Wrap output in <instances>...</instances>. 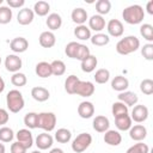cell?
Wrapping results in <instances>:
<instances>
[{
  "mask_svg": "<svg viewBox=\"0 0 153 153\" xmlns=\"http://www.w3.org/2000/svg\"><path fill=\"white\" fill-rule=\"evenodd\" d=\"M122 18L127 24H130V25L140 24L145 18V10L140 5H130L123 10Z\"/></svg>",
  "mask_w": 153,
  "mask_h": 153,
  "instance_id": "6da1fadb",
  "label": "cell"
},
{
  "mask_svg": "<svg viewBox=\"0 0 153 153\" xmlns=\"http://www.w3.org/2000/svg\"><path fill=\"white\" fill-rule=\"evenodd\" d=\"M140 48V39L136 36H126L116 43V51L120 55H129Z\"/></svg>",
  "mask_w": 153,
  "mask_h": 153,
  "instance_id": "7a4b0ae2",
  "label": "cell"
},
{
  "mask_svg": "<svg viewBox=\"0 0 153 153\" xmlns=\"http://www.w3.org/2000/svg\"><path fill=\"white\" fill-rule=\"evenodd\" d=\"M6 105H7V109L13 114H17L20 110H23V108L25 105V100H24L22 92L19 90L8 91V93L6 96Z\"/></svg>",
  "mask_w": 153,
  "mask_h": 153,
  "instance_id": "3957f363",
  "label": "cell"
},
{
  "mask_svg": "<svg viewBox=\"0 0 153 153\" xmlns=\"http://www.w3.org/2000/svg\"><path fill=\"white\" fill-rule=\"evenodd\" d=\"M56 115L54 112H39L38 114V122L37 128L43 129L44 131L49 133L55 129L56 126Z\"/></svg>",
  "mask_w": 153,
  "mask_h": 153,
  "instance_id": "277c9868",
  "label": "cell"
},
{
  "mask_svg": "<svg viewBox=\"0 0 153 153\" xmlns=\"http://www.w3.org/2000/svg\"><path fill=\"white\" fill-rule=\"evenodd\" d=\"M92 143V136L88 133H80L72 141V149L75 153L85 152Z\"/></svg>",
  "mask_w": 153,
  "mask_h": 153,
  "instance_id": "5b68a950",
  "label": "cell"
},
{
  "mask_svg": "<svg viewBox=\"0 0 153 153\" xmlns=\"http://www.w3.org/2000/svg\"><path fill=\"white\" fill-rule=\"evenodd\" d=\"M148 115H149V111H148V108L146 105L136 104L133 106L130 118H131V121H134L136 123H142L148 118Z\"/></svg>",
  "mask_w": 153,
  "mask_h": 153,
  "instance_id": "8992f818",
  "label": "cell"
},
{
  "mask_svg": "<svg viewBox=\"0 0 153 153\" xmlns=\"http://www.w3.org/2000/svg\"><path fill=\"white\" fill-rule=\"evenodd\" d=\"M5 67H6V69L8 71V72H11V73H17V72H19V69L22 68V66H23V61H22V59L18 56V55H16V54H10V55H7L6 57H5Z\"/></svg>",
  "mask_w": 153,
  "mask_h": 153,
  "instance_id": "52a82bcc",
  "label": "cell"
},
{
  "mask_svg": "<svg viewBox=\"0 0 153 153\" xmlns=\"http://www.w3.org/2000/svg\"><path fill=\"white\" fill-rule=\"evenodd\" d=\"M94 93V85L91 81H85V80H79L74 94H78L80 97H91Z\"/></svg>",
  "mask_w": 153,
  "mask_h": 153,
  "instance_id": "ba28073f",
  "label": "cell"
},
{
  "mask_svg": "<svg viewBox=\"0 0 153 153\" xmlns=\"http://www.w3.org/2000/svg\"><path fill=\"white\" fill-rule=\"evenodd\" d=\"M16 137H17V141L19 143H22L26 149L31 148L32 145H33V136H32V133L30 131V129L27 128H23V129H19L16 134Z\"/></svg>",
  "mask_w": 153,
  "mask_h": 153,
  "instance_id": "9c48e42d",
  "label": "cell"
},
{
  "mask_svg": "<svg viewBox=\"0 0 153 153\" xmlns=\"http://www.w3.org/2000/svg\"><path fill=\"white\" fill-rule=\"evenodd\" d=\"M106 30H108V36L112 37H121L124 32V26L123 23L118 19H110L106 24Z\"/></svg>",
  "mask_w": 153,
  "mask_h": 153,
  "instance_id": "30bf717a",
  "label": "cell"
},
{
  "mask_svg": "<svg viewBox=\"0 0 153 153\" xmlns=\"http://www.w3.org/2000/svg\"><path fill=\"white\" fill-rule=\"evenodd\" d=\"M53 143H54V137L50 134H48L47 131L38 134L35 139V145L37 146V148L39 151H45V149L50 148L53 146Z\"/></svg>",
  "mask_w": 153,
  "mask_h": 153,
  "instance_id": "8fae6325",
  "label": "cell"
},
{
  "mask_svg": "<svg viewBox=\"0 0 153 153\" xmlns=\"http://www.w3.org/2000/svg\"><path fill=\"white\" fill-rule=\"evenodd\" d=\"M129 136L131 140L134 141H143L147 136V129L143 124H135V126H131L130 129H129Z\"/></svg>",
  "mask_w": 153,
  "mask_h": 153,
  "instance_id": "7c38bea8",
  "label": "cell"
},
{
  "mask_svg": "<svg viewBox=\"0 0 153 153\" xmlns=\"http://www.w3.org/2000/svg\"><path fill=\"white\" fill-rule=\"evenodd\" d=\"M33 18H35V13L29 7H24V8L19 10V12L17 14V22H18V24L24 25V26L31 24L33 22Z\"/></svg>",
  "mask_w": 153,
  "mask_h": 153,
  "instance_id": "4fadbf2b",
  "label": "cell"
},
{
  "mask_svg": "<svg viewBox=\"0 0 153 153\" xmlns=\"http://www.w3.org/2000/svg\"><path fill=\"white\" fill-rule=\"evenodd\" d=\"M29 48V42L24 37H16L10 42V49L16 54H22Z\"/></svg>",
  "mask_w": 153,
  "mask_h": 153,
  "instance_id": "5bb4252c",
  "label": "cell"
},
{
  "mask_svg": "<svg viewBox=\"0 0 153 153\" xmlns=\"http://www.w3.org/2000/svg\"><path fill=\"white\" fill-rule=\"evenodd\" d=\"M117 98H118V102H122L128 108L136 105L137 102H139L137 94L135 92H131V91H128V90L127 91H123V92H120L118 96H117Z\"/></svg>",
  "mask_w": 153,
  "mask_h": 153,
  "instance_id": "9a60e30c",
  "label": "cell"
},
{
  "mask_svg": "<svg viewBox=\"0 0 153 153\" xmlns=\"http://www.w3.org/2000/svg\"><path fill=\"white\" fill-rule=\"evenodd\" d=\"M78 115L81 118H91L94 115V105L88 100H84L78 105Z\"/></svg>",
  "mask_w": 153,
  "mask_h": 153,
  "instance_id": "2e32d148",
  "label": "cell"
},
{
  "mask_svg": "<svg viewBox=\"0 0 153 153\" xmlns=\"http://www.w3.org/2000/svg\"><path fill=\"white\" fill-rule=\"evenodd\" d=\"M92 127L97 133H105L110 128V121H109V118L106 116L98 115V116H96L93 118Z\"/></svg>",
  "mask_w": 153,
  "mask_h": 153,
  "instance_id": "e0dca14e",
  "label": "cell"
},
{
  "mask_svg": "<svg viewBox=\"0 0 153 153\" xmlns=\"http://www.w3.org/2000/svg\"><path fill=\"white\" fill-rule=\"evenodd\" d=\"M105 26H106L105 19H104V17H102L99 14H93L88 19V29L96 31V33L97 32H100L102 30H104Z\"/></svg>",
  "mask_w": 153,
  "mask_h": 153,
  "instance_id": "ac0fdd59",
  "label": "cell"
},
{
  "mask_svg": "<svg viewBox=\"0 0 153 153\" xmlns=\"http://www.w3.org/2000/svg\"><path fill=\"white\" fill-rule=\"evenodd\" d=\"M104 142L109 146H118L122 142V135L118 130L109 129L104 134Z\"/></svg>",
  "mask_w": 153,
  "mask_h": 153,
  "instance_id": "d6986e66",
  "label": "cell"
},
{
  "mask_svg": "<svg viewBox=\"0 0 153 153\" xmlns=\"http://www.w3.org/2000/svg\"><path fill=\"white\" fill-rule=\"evenodd\" d=\"M71 18L73 23H75L76 25H85V23L88 20V14L86 10H84L82 7H76L72 11Z\"/></svg>",
  "mask_w": 153,
  "mask_h": 153,
  "instance_id": "ffe728a7",
  "label": "cell"
},
{
  "mask_svg": "<svg viewBox=\"0 0 153 153\" xmlns=\"http://www.w3.org/2000/svg\"><path fill=\"white\" fill-rule=\"evenodd\" d=\"M39 44L43 48H53L56 43V37L53 31H43L38 37Z\"/></svg>",
  "mask_w": 153,
  "mask_h": 153,
  "instance_id": "44dd1931",
  "label": "cell"
},
{
  "mask_svg": "<svg viewBox=\"0 0 153 153\" xmlns=\"http://www.w3.org/2000/svg\"><path fill=\"white\" fill-rule=\"evenodd\" d=\"M31 97L36 100V102H45L49 99L50 97V92L45 88V87H42V86H35L32 87L31 90Z\"/></svg>",
  "mask_w": 153,
  "mask_h": 153,
  "instance_id": "7402d4cb",
  "label": "cell"
},
{
  "mask_svg": "<svg viewBox=\"0 0 153 153\" xmlns=\"http://www.w3.org/2000/svg\"><path fill=\"white\" fill-rule=\"evenodd\" d=\"M133 121L130 118V116L128 114H124V115H120L117 117H115V124H116V128L121 131H126V130H129L130 127L133 126L131 124Z\"/></svg>",
  "mask_w": 153,
  "mask_h": 153,
  "instance_id": "603a6c76",
  "label": "cell"
},
{
  "mask_svg": "<svg viewBox=\"0 0 153 153\" xmlns=\"http://www.w3.org/2000/svg\"><path fill=\"white\" fill-rule=\"evenodd\" d=\"M111 87L117 92L127 91V88L129 87V80L123 75H116L111 80Z\"/></svg>",
  "mask_w": 153,
  "mask_h": 153,
  "instance_id": "cb8c5ba5",
  "label": "cell"
},
{
  "mask_svg": "<svg viewBox=\"0 0 153 153\" xmlns=\"http://www.w3.org/2000/svg\"><path fill=\"white\" fill-rule=\"evenodd\" d=\"M45 24H47L49 31H55V30H57V29L61 27V25H62V18H61V16L59 13H50L47 17Z\"/></svg>",
  "mask_w": 153,
  "mask_h": 153,
  "instance_id": "d4e9b609",
  "label": "cell"
},
{
  "mask_svg": "<svg viewBox=\"0 0 153 153\" xmlns=\"http://www.w3.org/2000/svg\"><path fill=\"white\" fill-rule=\"evenodd\" d=\"M35 73L37 76L39 78H49L50 75H53L51 73V67L50 63L47 61H41L36 65L35 67Z\"/></svg>",
  "mask_w": 153,
  "mask_h": 153,
  "instance_id": "484cf974",
  "label": "cell"
},
{
  "mask_svg": "<svg viewBox=\"0 0 153 153\" xmlns=\"http://www.w3.org/2000/svg\"><path fill=\"white\" fill-rule=\"evenodd\" d=\"M97 65H98L97 57L91 54L88 57H86L85 60L81 61V71L85 72V73H91V72H93L96 69Z\"/></svg>",
  "mask_w": 153,
  "mask_h": 153,
  "instance_id": "4316f807",
  "label": "cell"
},
{
  "mask_svg": "<svg viewBox=\"0 0 153 153\" xmlns=\"http://www.w3.org/2000/svg\"><path fill=\"white\" fill-rule=\"evenodd\" d=\"M32 11H33V13L37 14L38 17H44V16H47V14L49 13V11H50V5H49V2H47V1L39 0V1L35 2Z\"/></svg>",
  "mask_w": 153,
  "mask_h": 153,
  "instance_id": "83f0119b",
  "label": "cell"
},
{
  "mask_svg": "<svg viewBox=\"0 0 153 153\" xmlns=\"http://www.w3.org/2000/svg\"><path fill=\"white\" fill-rule=\"evenodd\" d=\"M74 36L80 41H87L91 38V30L86 25H76L74 29Z\"/></svg>",
  "mask_w": 153,
  "mask_h": 153,
  "instance_id": "f1b7e54d",
  "label": "cell"
},
{
  "mask_svg": "<svg viewBox=\"0 0 153 153\" xmlns=\"http://www.w3.org/2000/svg\"><path fill=\"white\" fill-rule=\"evenodd\" d=\"M90 41H91V43H92L93 45H97V47H104V45L109 44V42H110V37H109L106 33L97 32V33H94L93 36H91Z\"/></svg>",
  "mask_w": 153,
  "mask_h": 153,
  "instance_id": "f546056e",
  "label": "cell"
},
{
  "mask_svg": "<svg viewBox=\"0 0 153 153\" xmlns=\"http://www.w3.org/2000/svg\"><path fill=\"white\" fill-rule=\"evenodd\" d=\"M79 78L74 74H71L67 76V79L65 80V91L68 93V94H74L75 92V87L79 82Z\"/></svg>",
  "mask_w": 153,
  "mask_h": 153,
  "instance_id": "4dcf8cb0",
  "label": "cell"
},
{
  "mask_svg": "<svg viewBox=\"0 0 153 153\" xmlns=\"http://www.w3.org/2000/svg\"><path fill=\"white\" fill-rule=\"evenodd\" d=\"M72 139V133L67 128H60L55 131V140L60 143H67Z\"/></svg>",
  "mask_w": 153,
  "mask_h": 153,
  "instance_id": "1f68e13d",
  "label": "cell"
},
{
  "mask_svg": "<svg viewBox=\"0 0 153 153\" xmlns=\"http://www.w3.org/2000/svg\"><path fill=\"white\" fill-rule=\"evenodd\" d=\"M93 79L97 84H106L110 79V72L106 68H99L96 71Z\"/></svg>",
  "mask_w": 153,
  "mask_h": 153,
  "instance_id": "d6a6232c",
  "label": "cell"
},
{
  "mask_svg": "<svg viewBox=\"0 0 153 153\" xmlns=\"http://www.w3.org/2000/svg\"><path fill=\"white\" fill-rule=\"evenodd\" d=\"M50 67H51L53 75H56V76H61L66 72V65L61 60H54L53 62H50Z\"/></svg>",
  "mask_w": 153,
  "mask_h": 153,
  "instance_id": "836d02e7",
  "label": "cell"
},
{
  "mask_svg": "<svg viewBox=\"0 0 153 153\" xmlns=\"http://www.w3.org/2000/svg\"><path fill=\"white\" fill-rule=\"evenodd\" d=\"M111 10V2L109 0H98L96 2V11H97V14L99 16H105L110 12Z\"/></svg>",
  "mask_w": 153,
  "mask_h": 153,
  "instance_id": "e575fe53",
  "label": "cell"
},
{
  "mask_svg": "<svg viewBox=\"0 0 153 153\" xmlns=\"http://www.w3.org/2000/svg\"><path fill=\"white\" fill-rule=\"evenodd\" d=\"M24 124L29 129H35L37 128V122H38V114L37 112H27L24 116Z\"/></svg>",
  "mask_w": 153,
  "mask_h": 153,
  "instance_id": "d590c367",
  "label": "cell"
},
{
  "mask_svg": "<svg viewBox=\"0 0 153 153\" xmlns=\"http://www.w3.org/2000/svg\"><path fill=\"white\" fill-rule=\"evenodd\" d=\"M12 10L8 6H0V24H8L12 20Z\"/></svg>",
  "mask_w": 153,
  "mask_h": 153,
  "instance_id": "8d00e7d4",
  "label": "cell"
},
{
  "mask_svg": "<svg viewBox=\"0 0 153 153\" xmlns=\"http://www.w3.org/2000/svg\"><path fill=\"white\" fill-rule=\"evenodd\" d=\"M11 82L13 86H17V87H23L26 85L27 82V79H26V75L22 72H17V73H13V75L11 76Z\"/></svg>",
  "mask_w": 153,
  "mask_h": 153,
  "instance_id": "74e56055",
  "label": "cell"
},
{
  "mask_svg": "<svg viewBox=\"0 0 153 153\" xmlns=\"http://www.w3.org/2000/svg\"><path fill=\"white\" fill-rule=\"evenodd\" d=\"M128 106L126 104H123L122 102H115L111 106V114L114 117H117L120 115H124V114H128Z\"/></svg>",
  "mask_w": 153,
  "mask_h": 153,
  "instance_id": "f35d334b",
  "label": "cell"
},
{
  "mask_svg": "<svg viewBox=\"0 0 153 153\" xmlns=\"http://www.w3.org/2000/svg\"><path fill=\"white\" fill-rule=\"evenodd\" d=\"M14 137V133L10 127H0V142H11Z\"/></svg>",
  "mask_w": 153,
  "mask_h": 153,
  "instance_id": "ab89813d",
  "label": "cell"
},
{
  "mask_svg": "<svg viewBox=\"0 0 153 153\" xmlns=\"http://www.w3.org/2000/svg\"><path fill=\"white\" fill-rule=\"evenodd\" d=\"M91 55V51H90V48L86 45V44H82V43H79L78 45V49H76V53H75V57L76 60H79L80 62L82 60H85L86 57H88Z\"/></svg>",
  "mask_w": 153,
  "mask_h": 153,
  "instance_id": "60d3db41",
  "label": "cell"
},
{
  "mask_svg": "<svg viewBox=\"0 0 153 153\" xmlns=\"http://www.w3.org/2000/svg\"><path fill=\"white\" fill-rule=\"evenodd\" d=\"M140 35L146 39V41H148L149 43L153 41V26L151 25V24H148V23H146V24H142L141 26H140Z\"/></svg>",
  "mask_w": 153,
  "mask_h": 153,
  "instance_id": "b9f144b4",
  "label": "cell"
},
{
  "mask_svg": "<svg viewBox=\"0 0 153 153\" xmlns=\"http://www.w3.org/2000/svg\"><path fill=\"white\" fill-rule=\"evenodd\" d=\"M126 153H149V147L147 143H143L142 141H140L130 146Z\"/></svg>",
  "mask_w": 153,
  "mask_h": 153,
  "instance_id": "7bdbcfd3",
  "label": "cell"
},
{
  "mask_svg": "<svg viewBox=\"0 0 153 153\" xmlns=\"http://www.w3.org/2000/svg\"><path fill=\"white\" fill-rule=\"evenodd\" d=\"M140 91L146 96H151L153 93V80L148 78L143 79L140 82Z\"/></svg>",
  "mask_w": 153,
  "mask_h": 153,
  "instance_id": "ee69618b",
  "label": "cell"
},
{
  "mask_svg": "<svg viewBox=\"0 0 153 153\" xmlns=\"http://www.w3.org/2000/svg\"><path fill=\"white\" fill-rule=\"evenodd\" d=\"M78 45H79V43H78V42H75V41L69 42V43L66 45V48H65V54H66L68 57L74 59V57H75L76 49H78Z\"/></svg>",
  "mask_w": 153,
  "mask_h": 153,
  "instance_id": "f6af8a7d",
  "label": "cell"
},
{
  "mask_svg": "<svg viewBox=\"0 0 153 153\" xmlns=\"http://www.w3.org/2000/svg\"><path fill=\"white\" fill-rule=\"evenodd\" d=\"M141 55L147 60V61H152L153 60V44L152 43H147L141 48Z\"/></svg>",
  "mask_w": 153,
  "mask_h": 153,
  "instance_id": "bcb514c9",
  "label": "cell"
},
{
  "mask_svg": "<svg viewBox=\"0 0 153 153\" xmlns=\"http://www.w3.org/2000/svg\"><path fill=\"white\" fill-rule=\"evenodd\" d=\"M26 151L27 149L18 141H16L11 145V153H26Z\"/></svg>",
  "mask_w": 153,
  "mask_h": 153,
  "instance_id": "7dc6e473",
  "label": "cell"
},
{
  "mask_svg": "<svg viewBox=\"0 0 153 153\" xmlns=\"http://www.w3.org/2000/svg\"><path fill=\"white\" fill-rule=\"evenodd\" d=\"M25 5L24 0H7V6L10 8H20Z\"/></svg>",
  "mask_w": 153,
  "mask_h": 153,
  "instance_id": "c3c4849f",
  "label": "cell"
},
{
  "mask_svg": "<svg viewBox=\"0 0 153 153\" xmlns=\"http://www.w3.org/2000/svg\"><path fill=\"white\" fill-rule=\"evenodd\" d=\"M8 120H10L8 112H7L5 109H1V108H0V127L4 126V124H6V123L8 122Z\"/></svg>",
  "mask_w": 153,
  "mask_h": 153,
  "instance_id": "681fc988",
  "label": "cell"
},
{
  "mask_svg": "<svg viewBox=\"0 0 153 153\" xmlns=\"http://www.w3.org/2000/svg\"><path fill=\"white\" fill-rule=\"evenodd\" d=\"M146 10H147V13H148V14H151V16L153 14V0H151V1L147 2Z\"/></svg>",
  "mask_w": 153,
  "mask_h": 153,
  "instance_id": "f907efd6",
  "label": "cell"
},
{
  "mask_svg": "<svg viewBox=\"0 0 153 153\" xmlns=\"http://www.w3.org/2000/svg\"><path fill=\"white\" fill-rule=\"evenodd\" d=\"M4 90H5V81H4L2 76L0 75V93H2Z\"/></svg>",
  "mask_w": 153,
  "mask_h": 153,
  "instance_id": "816d5d0a",
  "label": "cell"
},
{
  "mask_svg": "<svg viewBox=\"0 0 153 153\" xmlns=\"http://www.w3.org/2000/svg\"><path fill=\"white\" fill-rule=\"evenodd\" d=\"M49 153H65V152H63V149H61V148H59V147H55V148L50 149Z\"/></svg>",
  "mask_w": 153,
  "mask_h": 153,
  "instance_id": "f5cc1de1",
  "label": "cell"
},
{
  "mask_svg": "<svg viewBox=\"0 0 153 153\" xmlns=\"http://www.w3.org/2000/svg\"><path fill=\"white\" fill-rule=\"evenodd\" d=\"M6 152V148H5V145L0 142V153H5Z\"/></svg>",
  "mask_w": 153,
  "mask_h": 153,
  "instance_id": "db71d44e",
  "label": "cell"
},
{
  "mask_svg": "<svg viewBox=\"0 0 153 153\" xmlns=\"http://www.w3.org/2000/svg\"><path fill=\"white\" fill-rule=\"evenodd\" d=\"M31 153H41V151L39 149H36V151H32Z\"/></svg>",
  "mask_w": 153,
  "mask_h": 153,
  "instance_id": "11a10c76",
  "label": "cell"
},
{
  "mask_svg": "<svg viewBox=\"0 0 153 153\" xmlns=\"http://www.w3.org/2000/svg\"><path fill=\"white\" fill-rule=\"evenodd\" d=\"M4 2V0H0V6H1V4Z\"/></svg>",
  "mask_w": 153,
  "mask_h": 153,
  "instance_id": "9f6ffc18",
  "label": "cell"
},
{
  "mask_svg": "<svg viewBox=\"0 0 153 153\" xmlns=\"http://www.w3.org/2000/svg\"><path fill=\"white\" fill-rule=\"evenodd\" d=\"M0 65H1V57H0Z\"/></svg>",
  "mask_w": 153,
  "mask_h": 153,
  "instance_id": "6f0895ef",
  "label": "cell"
}]
</instances>
